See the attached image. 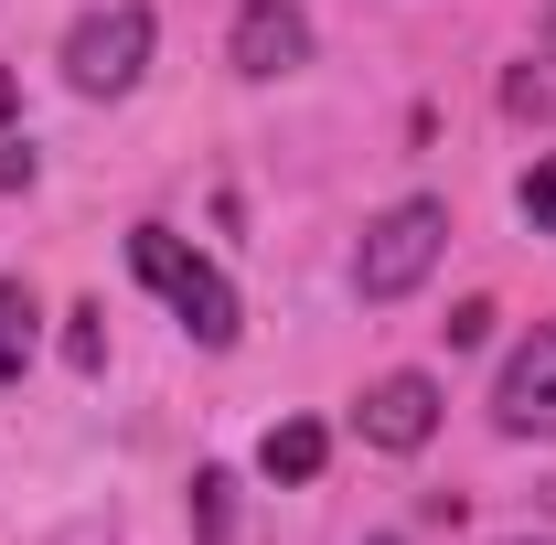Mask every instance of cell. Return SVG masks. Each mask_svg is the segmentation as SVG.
<instances>
[{
	"mask_svg": "<svg viewBox=\"0 0 556 545\" xmlns=\"http://www.w3.org/2000/svg\"><path fill=\"white\" fill-rule=\"evenodd\" d=\"M129 268L150 278L161 300H172V321L204 342V353H236L247 310H236V289H225V268H214V257H193V246H182L172 225H139V236H129Z\"/></svg>",
	"mask_w": 556,
	"mask_h": 545,
	"instance_id": "1",
	"label": "cell"
},
{
	"mask_svg": "<svg viewBox=\"0 0 556 545\" xmlns=\"http://www.w3.org/2000/svg\"><path fill=\"white\" fill-rule=\"evenodd\" d=\"M225 54H236L247 86L300 75V65H311V11H300V0H247V11H236V33H225Z\"/></svg>",
	"mask_w": 556,
	"mask_h": 545,
	"instance_id": "5",
	"label": "cell"
},
{
	"mask_svg": "<svg viewBox=\"0 0 556 545\" xmlns=\"http://www.w3.org/2000/svg\"><path fill=\"white\" fill-rule=\"evenodd\" d=\"M503 545H546V535H503Z\"/></svg>",
	"mask_w": 556,
	"mask_h": 545,
	"instance_id": "17",
	"label": "cell"
},
{
	"mask_svg": "<svg viewBox=\"0 0 556 545\" xmlns=\"http://www.w3.org/2000/svg\"><path fill=\"white\" fill-rule=\"evenodd\" d=\"M364 545H407V535H364Z\"/></svg>",
	"mask_w": 556,
	"mask_h": 545,
	"instance_id": "16",
	"label": "cell"
},
{
	"mask_svg": "<svg viewBox=\"0 0 556 545\" xmlns=\"http://www.w3.org/2000/svg\"><path fill=\"white\" fill-rule=\"evenodd\" d=\"M65 364H75V375H108V310H97V300L65 310Z\"/></svg>",
	"mask_w": 556,
	"mask_h": 545,
	"instance_id": "9",
	"label": "cell"
},
{
	"mask_svg": "<svg viewBox=\"0 0 556 545\" xmlns=\"http://www.w3.org/2000/svg\"><path fill=\"white\" fill-rule=\"evenodd\" d=\"M514 204H525V225H535V236H556V150L525 172V182H514Z\"/></svg>",
	"mask_w": 556,
	"mask_h": 545,
	"instance_id": "11",
	"label": "cell"
},
{
	"mask_svg": "<svg viewBox=\"0 0 556 545\" xmlns=\"http://www.w3.org/2000/svg\"><path fill=\"white\" fill-rule=\"evenodd\" d=\"M439 332H450V342H460V353H471V342L492 332V300H460V310H450V321H439Z\"/></svg>",
	"mask_w": 556,
	"mask_h": 545,
	"instance_id": "13",
	"label": "cell"
},
{
	"mask_svg": "<svg viewBox=\"0 0 556 545\" xmlns=\"http://www.w3.org/2000/svg\"><path fill=\"white\" fill-rule=\"evenodd\" d=\"M439 246H450V204H439V193L386 204L364 225V246H353V300H407L417 278L439 268Z\"/></svg>",
	"mask_w": 556,
	"mask_h": 545,
	"instance_id": "2",
	"label": "cell"
},
{
	"mask_svg": "<svg viewBox=\"0 0 556 545\" xmlns=\"http://www.w3.org/2000/svg\"><path fill=\"white\" fill-rule=\"evenodd\" d=\"M353 428H364V449H396V460H407V449L439 439V385H428V375H375L364 407H353Z\"/></svg>",
	"mask_w": 556,
	"mask_h": 545,
	"instance_id": "6",
	"label": "cell"
},
{
	"mask_svg": "<svg viewBox=\"0 0 556 545\" xmlns=\"http://www.w3.org/2000/svg\"><path fill=\"white\" fill-rule=\"evenodd\" d=\"M492 428L503 439H556V332H525L492 375Z\"/></svg>",
	"mask_w": 556,
	"mask_h": 545,
	"instance_id": "4",
	"label": "cell"
},
{
	"mask_svg": "<svg viewBox=\"0 0 556 545\" xmlns=\"http://www.w3.org/2000/svg\"><path fill=\"white\" fill-rule=\"evenodd\" d=\"M546 54H556V11H546Z\"/></svg>",
	"mask_w": 556,
	"mask_h": 545,
	"instance_id": "15",
	"label": "cell"
},
{
	"mask_svg": "<svg viewBox=\"0 0 556 545\" xmlns=\"http://www.w3.org/2000/svg\"><path fill=\"white\" fill-rule=\"evenodd\" d=\"M150 43H161L150 0H108V11H86L65 33V86L75 97H129L139 75H150Z\"/></svg>",
	"mask_w": 556,
	"mask_h": 545,
	"instance_id": "3",
	"label": "cell"
},
{
	"mask_svg": "<svg viewBox=\"0 0 556 545\" xmlns=\"http://www.w3.org/2000/svg\"><path fill=\"white\" fill-rule=\"evenodd\" d=\"M193 535H204V545L236 535V481H225V471H193Z\"/></svg>",
	"mask_w": 556,
	"mask_h": 545,
	"instance_id": "10",
	"label": "cell"
},
{
	"mask_svg": "<svg viewBox=\"0 0 556 545\" xmlns=\"http://www.w3.org/2000/svg\"><path fill=\"white\" fill-rule=\"evenodd\" d=\"M321 460H332V439H321L311 417H289V428L257 439V471H268V481H321Z\"/></svg>",
	"mask_w": 556,
	"mask_h": 545,
	"instance_id": "7",
	"label": "cell"
},
{
	"mask_svg": "<svg viewBox=\"0 0 556 545\" xmlns=\"http://www.w3.org/2000/svg\"><path fill=\"white\" fill-rule=\"evenodd\" d=\"M33 321H43V310H33V289H22V278H0V385H22V364H33Z\"/></svg>",
	"mask_w": 556,
	"mask_h": 545,
	"instance_id": "8",
	"label": "cell"
},
{
	"mask_svg": "<svg viewBox=\"0 0 556 545\" xmlns=\"http://www.w3.org/2000/svg\"><path fill=\"white\" fill-rule=\"evenodd\" d=\"M0 193H33V139L0 129Z\"/></svg>",
	"mask_w": 556,
	"mask_h": 545,
	"instance_id": "12",
	"label": "cell"
},
{
	"mask_svg": "<svg viewBox=\"0 0 556 545\" xmlns=\"http://www.w3.org/2000/svg\"><path fill=\"white\" fill-rule=\"evenodd\" d=\"M11 107H22V97H11V65H0V129H11Z\"/></svg>",
	"mask_w": 556,
	"mask_h": 545,
	"instance_id": "14",
	"label": "cell"
}]
</instances>
